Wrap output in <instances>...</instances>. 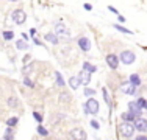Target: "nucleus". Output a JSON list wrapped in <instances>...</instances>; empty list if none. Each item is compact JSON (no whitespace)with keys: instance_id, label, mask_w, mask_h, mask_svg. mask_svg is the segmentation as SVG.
<instances>
[{"instance_id":"19","label":"nucleus","mask_w":147,"mask_h":140,"mask_svg":"<svg viewBox=\"0 0 147 140\" xmlns=\"http://www.w3.org/2000/svg\"><path fill=\"white\" fill-rule=\"evenodd\" d=\"M67 84H69V87H71V89L74 90V92H75V90L78 89L80 86H82V84H80V81H78V78H77V76H71V78L67 79Z\"/></svg>"},{"instance_id":"21","label":"nucleus","mask_w":147,"mask_h":140,"mask_svg":"<svg viewBox=\"0 0 147 140\" xmlns=\"http://www.w3.org/2000/svg\"><path fill=\"white\" fill-rule=\"evenodd\" d=\"M36 132H38V135L39 137H49L50 135V132H49V129L45 128V126L42 123H39L38 125V128H36Z\"/></svg>"},{"instance_id":"20","label":"nucleus","mask_w":147,"mask_h":140,"mask_svg":"<svg viewBox=\"0 0 147 140\" xmlns=\"http://www.w3.org/2000/svg\"><path fill=\"white\" fill-rule=\"evenodd\" d=\"M83 70H86V72H89V73H96L97 70H99V67H97L96 64H92V62H89V61H85L83 62Z\"/></svg>"},{"instance_id":"17","label":"nucleus","mask_w":147,"mask_h":140,"mask_svg":"<svg viewBox=\"0 0 147 140\" xmlns=\"http://www.w3.org/2000/svg\"><path fill=\"white\" fill-rule=\"evenodd\" d=\"M66 84H67V83H66V79L63 78V75L57 70V72H55V86H57V87H61V89H63Z\"/></svg>"},{"instance_id":"24","label":"nucleus","mask_w":147,"mask_h":140,"mask_svg":"<svg viewBox=\"0 0 147 140\" xmlns=\"http://www.w3.org/2000/svg\"><path fill=\"white\" fill-rule=\"evenodd\" d=\"M2 37H3V41L11 42L13 39H14V31H13V30H5V31H2Z\"/></svg>"},{"instance_id":"4","label":"nucleus","mask_w":147,"mask_h":140,"mask_svg":"<svg viewBox=\"0 0 147 140\" xmlns=\"http://www.w3.org/2000/svg\"><path fill=\"white\" fill-rule=\"evenodd\" d=\"M119 59H121V64L124 65H131L136 61V53L133 50H122L119 53Z\"/></svg>"},{"instance_id":"25","label":"nucleus","mask_w":147,"mask_h":140,"mask_svg":"<svg viewBox=\"0 0 147 140\" xmlns=\"http://www.w3.org/2000/svg\"><path fill=\"white\" fill-rule=\"evenodd\" d=\"M114 30H117L119 33H124V34H133V31L131 30H128V28H125L124 25H121V23H114L113 25Z\"/></svg>"},{"instance_id":"3","label":"nucleus","mask_w":147,"mask_h":140,"mask_svg":"<svg viewBox=\"0 0 147 140\" xmlns=\"http://www.w3.org/2000/svg\"><path fill=\"white\" fill-rule=\"evenodd\" d=\"M75 44H77V47L80 48V51H83V53H89L91 51V39L86 34H80V36H77V39H75Z\"/></svg>"},{"instance_id":"8","label":"nucleus","mask_w":147,"mask_h":140,"mask_svg":"<svg viewBox=\"0 0 147 140\" xmlns=\"http://www.w3.org/2000/svg\"><path fill=\"white\" fill-rule=\"evenodd\" d=\"M133 125H135V128L138 132H147V118H144L142 115L141 117H136L135 121H133Z\"/></svg>"},{"instance_id":"30","label":"nucleus","mask_w":147,"mask_h":140,"mask_svg":"<svg viewBox=\"0 0 147 140\" xmlns=\"http://www.w3.org/2000/svg\"><path fill=\"white\" fill-rule=\"evenodd\" d=\"M17 123H19V117H9L6 120V126H11V128H16Z\"/></svg>"},{"instance_id":"15","label":"nucleus","mask_w":147,"mask_h":140,"mask_svg":"<svg viewBox=\"0 0 147 140\" xmlns=\"http://www.w3.org/2000/svg\"><path fill=\"white\" fill-rule=\"evenodd\" d=\"M128 83H130L131 86H135V87H141L142 79H141V76H139L138 73H131V75L128 76Z\"/></svg>"},{"instance_id":"39","label":"nucleus","mask_w":147,"mask_h":140,"mask_svg":"<svg viewBox=\"0 0 147 140\" xmlns=\"http://www.w3.org/2000/svg\"><path fill=\"white\" fill-rule=\"evenodd\" d=\"M36 33H38V31H36V28H30V31H28L30 37H34V36H36Z\"/></svg>"},{"instance_id":"2","label":"nucleus","mask_w":147,"mask_h":140,"mask_svg":"<svg viewBox=\"0 0 147 140\" xmlns=\"http://www.w3.org/2000/svg\"><path fill=\"white\" fill-rule=\"evenodd\" d=\"M119 132H121V137L122 139H133L135 137V132L136 128L133 125V121H122V125L119 126Z\"/></svg>"},{"instance_id":"9","label":"nucleus","mask_w":147,"mask_h":140,"mask_svg":"<svg viewBox=\"0 0 147 140\" xmlns=\"http://www.w3.org/2000/svg\"><path fill=\"white\" fill-rule=\"evenodd\" d=\"M53 30L58 36H61V34H71V30L66 27V23L63 22V20H58V22L53 23Z\"/></svg>"},{"instance_id":"12","label":"nucleus","mask_w":147,"mask_h":140,"mask_svg":"<svg viewBox=\"0 0 147 140\" xmlns=\"http://www.w3.org/2000/svg\"><path fill=\"white\" fill-rule=\"evenodd\" d=\"M138 89H139V87L131 86L130 83H128L127 86H122V92H124V95H130V97H136V95H138Z\"/></svg>"},{"instance_id":"38","label":"nucleus","mask_w":147,"mask_h":140,"mask_svg":"<svg viewBox=\"0 0 147 140\" xmlns=\"http://www.w3.org/2000/svg\"><path fill=\"white\" fill-rule=\"evenodd\" d=\"M117 22H119V23H125V22H127V19H125L122 14H117Z\"/></svg>"},{"instance_id":"37","label":"nucleus","mask_w":147,"mask_h":140,"mask_svg":"<svg viewBox=\"0 0 147 140\" xmlns=\"http://www.w3.org/2000/svg\"><path fill=\"white\" fill-rule=\"evenodd\" d=\"M108 11H110V13H113V14H116V16H117V14H119V11H117V8H114L113 5H110V6H108Z\"/></svg>"},{"instance_id":"10","label":"nucleus","mask_w":147,"mask_h":140,"mask_svg":"<svg viewBox=\"0 0 147 140\" xmlns=\"http://www.w3.org/2000/svg\"><path fill=\"white\" fill-rule=\"evenodd\" d=\"M127 107H128V111H130V112H133V114H135V117H141V115H142V109L138 106V104H136V100L128 101Z\"/></svg>"},{"instance_id":"5","label":"nucleus","mask_w":147,"mask_h":140,"mask_svg":"<svg viewBox=\"0 0 147 140\" xmlns=\"http://www.w3.org/2000/svg\"><path fill=\"white\" fill-rule=\"evenodd\" d=\"M11 20L16 25H24L27 22V13L22 8H16L11 11Z\"/></svg>"},{"instance_id":"23","label":"nucleus","mask_w":147,"mask_h":140,"mask_svg":"<svg viewBox=\"0 0 147 140\" xmlns=\"http://www.w3.org/2000/svg\"><path fill=\"white\" fill-rule=\"evenodd\" d=\"M102 95H103V101L110 106V112L113 109V104H111V98H110V93H108V89L107 87H102Z\"/></svg>"},{"instance_id":"42","label":"nucleus","mask_w":147,"mask_h":140,"mask_svg":"<svg viewBox=\"0 0 147 140\" xmlns=\"http://www.w3.org/2000/svg\"><path fill=\"white\" fill-rule=\"evenodd\" d=\"M22 39H25V41H30V34H27V33H22Z\"/></svg>"},{"instance_id":"41","label":"nucleus","mask_w":147,"mask_h":140,"mask_svg":"<svg viewBox=\"0 0 147 140\" xmlns=\"http://www.w3.org/2000/svg\"><path fill=\"white\" fill-rule=\"evenodd\" d=\"M136 140H147V135H144V134H139V135H136Z\"/></svg>"},{"instance_id":"35","label":"nucleus","mask_w":147,"mask_h":140,"mask_svg":"<svg viewBox=\"0 0 147 140\" xmlns=\"http://www.w3.org/2000/svg\"><path fill=\"white\" fill-rule=\"evenodd\" d=\"M31 39H33V44H34V45H39V47H44V48H47V45L44 44V41H42V39H39L38 36L31 37Z\"/></svg>"},{"instance_id":"34","label":"nucleus","mask_w":147,"mask_h":140,"mask_svg":"<svg viewBox=\"0 0 147 140\" xmlns=\"http://www.w3.org/2000/svg\"><path fill=\"white\" fill-rule=\"evenodd\" d=\"M59 101H61V103H69V101H71V95H69L67 92H61V95H59Z\"/></svg>"},{"instance_id":"6","label":"nucleus","mask_w":147,"mask_h":140,"mask_svg":"<svg viewBox=\"0 0 147 140\" xmlns=\"http://www.w3.org/2000/svg\"><path fill=\"white\" fill-rule=\"evenodd\" d=\"M105 62H107V65L113 70V72H116V70L119 69V65H121L119 55H114V53H108L107 56H105Z\"/></svg>"},{"instance_id":"28","label":"nucleus","mask_w":147,"mask_h":140,"mask_svg":"<svg viewBox=\"0 0 147 140\" xmlns=\"http://www.w3.org/2000/svg\"><path fill=\"white\" fill-rule=\"evenodd\" d=\"M96 93H97L96 89H92V87H89V86H85V90H83V95L85 97H94Z\"/></svg>"},{"instance_id":"27","label":"nucleus","mask_w":147,"mask_h":140,"mask_svg":"<svg viewBox=\"0 0 147 140\" xmlns=\"http://www.w3.org/2000/svg\"><path fill=\"white\" fill-rule=\"evenodd\" d=\"M31 69H33V64H31V62H28V64H24V67H22V76H30Z\"/></svg>"},{"instance_id":"1","label":"nucleus","mask_w":147,"mask_h":140,"mask_svg":"<svg viewBox=\"0 0 147 140\" xmlns=\"http://www.w3.org/2000/svg\"><path fill=\"white\" fill-rule=\"evenodd\" d=\"M83 112H85V115H97L100 112V104L99 101L96 100L94 97H88V100H86V103L83 104Z\"/></svg>"},{"instance_id":"29","label":"nucleus","mask_w":147,"mask_h":140,"mask_svg":"<svg viewBox=\"0 0 147 140\" xmlns=\"http://www.w3.org/2000/svg\"><path fill=\"white\" fill-rule=\"evenodd\" d=\"M33 118H34V121H38V123H42L44 121V114L39 112V111H33Z\"/></svg>"},{"instance_id":"31","label":"nucleus","mask_w":147,"mask_h":140,"mask_svg":"<svg viewBox=\"0 0 147 140\" xmlns=\"http://www.w3.org/2000/svg\"><path fill=\"white\" fill-rule=\"evenodd\" d=\"M24 86L25 87H28V89H34V87H36V84H34L33 81H31V79L28 78V76H24Z\"/></svg>"},{"instance_id":"13","label":"nucleus","mask_w":147,"mask_h":140,"mask_svg":"<svg viewBox=\"0 0 147 140\" xmlns=\"http://www.w3.org/2000/svg\"><path fill=\"white\" fill-rule=\"evenodd\" d=\"M69 135H71L72 139H83V140L88 139V134H86L85 129H82V128H75V129H72Z\"/></svg>"},{"instance_id":"43","label":"nucleus","mask_w":147,"mask_h":140,"mask_svg":"<svg viewBox=\"0 0 147 140\" xmlns=\"http://www.w3.org/2000/svg\"><path fill=\"white\" fill-rule=\"evenodd\" d=\"M8 2H11V3H14V2H19V0H8Z\"/></svg>"},{"instance_id":"32","label":"nucleus","mask_w":147,"mask_h":140,"mask_svg":"<svg viewBox=\"0 0 147 140\" xmlns=\"http://www.w3.org/2000/svg\"><path fill=\"white\" fill-rule=\"evenodd\" d=\"M89 126L94 129V131H99V129H100V123H99L97 118H91V120H89Z\"/></svg>"},{"instance_id":"22","label":"nucleus","mask_w":147,"mask_h":140,"mask_svg":"<svg viewBox=\"0 0 147 140\" xmlns=\"http://www.w3.org/2000/svg\"><path fill=\"white\" fill-rule=\"evenodd\" d=\"M135 114H133V112H130V111H125V112H122L121 114V120L122 121H135Z\"/></svg>"},{"instance_id":"7","label":"nucleus","mask_w":147,"mask_h":140,"mask_svg":"<svg viewBox=\"0 0 147 140\" xmlns=\"http://www.w3.org/2000/svg\"><path fill=\"white\" fill-rule=\"evenodd\" d=\"M77 78H78V81H80L82 86H89L91 79H92V73L86 72V70H80L78 75H77Z\"/></svg>"},{"instance_id":"16","label":"nucleus","mask_w":147,"mask_h":140,"mask_svg":"<svg viewBox=\"0 0 147 140\" xmlns=\"http://www.w3.org/2000/svg\"><path fill=\"white\" fill-rule=\"evenodd\" d=\"M16 48H17L19 51L30 50V44H28V41H25V39H22V37H20L19 41H16Z\"/></svg>"},{"instance_id":"18","label":"nucleus","mask_w":147,"mask_h":140,"mask_svg":"<svg viewBox=\"0 0 147 140\" xmlns=\"http://www.w3.org/2000/svg\"><path fill=\"white\" fill-rule=\"evenodd\" d=\"M14 137H16V134H14V128H11V126H6L5 134L2 135V139H3V140H13Z\"/></svg>"},{"instance_id":"26","label":"nucleus","mask_w":147,"mask_h":140,"mask_svg":"<svg viewBox=\"0 0 147 140\" xmlns=\"http://www.w3.org/2000/svg\"><path fill=\"white\" fill-rule=\"evenodd\" d=\"M136 104H138L142 111H147V100L144 97H138V98H136Z\"/></svg>"},{"instance_id":"36","label":"nucleus","mask_w":147,"mask_h":140,"mask_svg":"<svg viewBox=\"0 0 147 140\" xmlns=\"http://www.w3.org/2000/svg\"><path fill=\"white\" fill-rule=\"evenodd\" d=\"M30 61H31V55H30V53L24 55V58H22V65H24V64H28Z\"/></svg>"},{"instance_id":"40","label":"nucleus","mask_w":147,"mask_h":140,"mask_svg":"<svg viewBox=\"0 0 147 140\" xmlns=\"http://www.w3.org/2000/svg\"><path fill=\"white\" fill-rule=\"evenodd\" d=\"M83 8H85L86 11H92V5H91V3H85V5H83Z\"/></svg>"},{"instance_id":"33","label":"nucleus","mask_w":147,"mask_h":140,"mask_svg":"<svg viewBox=\"0 0 147 140\" xmlns=\"http://www.w3.org/2000/svg\"><path fill=\"white\" fill-rule=\"evenodd\" d=\"M64 118H66V114H61V112H59V114H55V115H53V120H52V123L57 125L58 121L64 120Z\"/></svg>"},{"instance_id":"11","label":"nucleus","mask_w":147,"mask_h":140,"mask_svg":"<svg viewBox=\"0 0 147 140\" xmlns=\"http://www.w3.org/2000/svg\"><path fill=\"white\" fill-rule=\"evenodd\" d=\"M44 41L45 42H49V44H52V45H58L59 44V36L57 33H45L44 34Z\"/></svg>"},{"instance_id":"14","label":"nucleus","mask_w":147,"mask_h":140,"mask_svg":"<svg viewBox=\"0 0 147 140\" xmlns=\"http://www.w3.org/2000/svg\"><path fill=\"white\" fill-rule=\"evenodd\" d=\"M6 104H8L9 109H19V107H20V101H19V98H17L16 95L8 97V100H6Z\"/></svg>"}]
</instances>
